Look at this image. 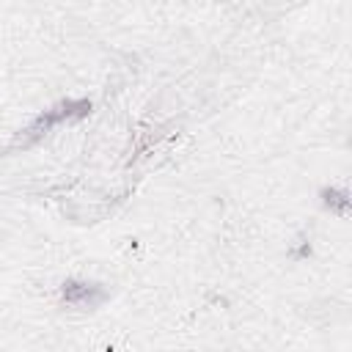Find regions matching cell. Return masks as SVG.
I'll return each instance as SVG.
<instances>
[{
	"label": "cell",
	"instance_id": "6da1fadb",
	"mask_svg": "<svg viewBox=\"0 0 352 352\" xmlns=\"http://www.w3.org/2000/svg\"><path fill=\"white\" fill-rule=\"evenodd\" d=\"M91 110H94L91 99H60V102H55L52 107L41 110L25 129H19V132L14 135V140L8 143V151L30 148V146H36L44 135H50L55 126H60V124H66V121H82V118H88Z\"/></svg>",
	"mask_w": 352,
	"mask_h": 352
},
{
	"label": "cell",
	"instance_id": "7a4b0ae2",
	"mask_svg": "<svg viewBox=\"0 0 352 352\" xmlns=\"http://www.w3.org/2000/svg\"><path fill=\"white\" fill-rule=\"evenodd\" d=\"M60 305L77 308V311H94L107 300V289L96 280H80V278H69L60 283Z\"/></svg>",
	"mask_w": 352,
	"mask_h": 352
},
{
	"label": "cell",
	"instance_id": "3957f363",
	"mask_svg": "<svg viewBox=\"0 0 352 352\" xmlns=\"http://www.w3.org/2000/svg\"><path fill=\"white\" fill-rule=\"evenodd\" d=\"M319 201H322L324 209H330V212H336L341 217L349 214V192L341 190V187H322L319 190Z\"/></svg>",
	"mask_w": 352,
	"mask_h": 352
},
{
	"label": "cell",
	"instance_id": "277c9868",
	"mask_svg": "<svg viewBox=\"0 0 352 352\" xmlns=\"http://www.w3.org/2000/svg\"><path fill=\"white\" fill-rule=\"evenodd\" d=\"M308 256H311V239L300 236V245L292 250V258H308Z\"/></svg>",
	"mask_w": 352,
	"mask_h": 352
}]
</instances>
